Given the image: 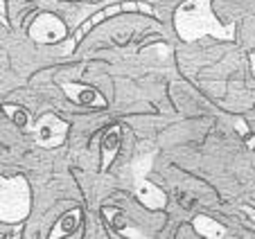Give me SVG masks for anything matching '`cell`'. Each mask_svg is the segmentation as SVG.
<instances>
[{"label":"cell","instance_id":"1","mask_svg":"<svg viewBox=\"0 0 255 239\" xmlns=\"http://www.w3.org/2000/svg\"><path fill=\"white\" fill-rule=\"evenodd\" d=\"M174 25L176 34L185 43H192L201 36H217L224 41H231L235 36L233 25L219 23V18L212 14L210 0H185L174 14Z\"/></svg>","mask_w":255,"mask_h":239},{"label":"cell","instance_id":"2","mask_svg":"<svg viewBox=\"0 0 255 239\" xmlns=\"http://www.w3.org/2000/svg\"><path fill=\"white\" fill-rule=\"evenodd\" d=\"M29 185L23 176L2 178L0 176V221L20 224L29 215Z\"/></svg>","mask_w":255,"mask_h":239},{"label":"cell","instance_id":"3","mask_svg":"<svg viewBox=\"0 0 255 239\" xmlns=\"http://www.w3.org/2000/svg\"><path fill=\"white\" fill-rule=\"evenodd\" d=\"M122 11H142V14L154 16V7H151L149 0H113V2H109V7H97L95 14H93L91 18L84 20L82 27H79L77 32L72 34V38L61 48V54H70L72 50H75L79 43H82V38L86 36V34L91 32L95 25H100L102 20H106L109 16L122 14Z\"/></svg>","mask_w":255,"mask_h":239},{"label":"cell","instance_id":"4","mask_svg":"<svg viewBox=\"0 0 255 239\" xmlns=\"http://www.w3.org/2000/svg\"><path fill=\"white\" fill-rule=\"evenodd\" d=\"M151 160H154V153L140 156L138 160L131 165V172H133V190L142 206H147L149 210H160V208L167 206V196H165V192L160 190V187H156L154 183L147 178Z\"/></svg>","mask_w":255,"mask_h":239},{"label":"cell","instance_id":"5","mask_svg":"<svg viewBox=\"0 0 255 239\" xmlns=\"http://www.w3.org/2000/svg\"><path fill=\"white\" fill-rule=\"evenodd\" d=\"M66 135H68V122L52 113H45L39 118L36 126H34V140L36 144L45 149H57L66 142Z\"/></svg>","mask_w":255,"mask_h":239},{"label":"cell","instance_id":"6","mask_svg":"<svg viewBox=\"0 0 255 239\" xmlns=\"http://www.w3.org/2000/svg\"><path fill=\"white\" fill-rule=\"evenodd\" d=\"M29 38L34 43H59L66 38V25L54 14H41L29 25Z\"/></svg>","mask_w":255,"mask_h":239},{"label":"cell","instance_id":"7","mask_svg":"<svg viewBox=\"0 0 255 239\" xmlns=\"http://www.w3.org/2000/svg\"><path fill=\"white\" fill-rule=\"evenodd\" d=\"M61 91L66 93L68 100H72L75 104L82 106H106V97H102L100 91H95L93 86H86V84H75V82H61Z\"/></svg>","mask_w":255,"mask_h":239},{"label":"cell","instance_id":"8","mask_svg":"<svg viewBox=\"0 0 255 239\" xmlns=\"http://www.w3.org/2000/svg\"><path fill=\"white\" fill-rule=\"evenodd\" d=\"M122 140V129L120 126H111L102 138V160H100V172H106L111 167V163L116 160L118 149H120Z\"/></svg>","mask_w":255,"mask_h":239},{"label":"cell","instance_id":"9","mask_svg":"<svg viewBox=\"0 0 255 239\" xmlns=\"http://www.w3.org/2000/svg\"><path fill=\"white\" fill-rule=\"evenodd\" d=\"M79 226H82V210H79V208H72V210H68L66 215L57 221V226H54L52 233H50V239L75 237Z\"/></svg>","mask_w":255,"mask_h":239},{"label":"cell","instance_id":"10","mask_svg":"<svg viewBox=\"0 0 255 239\" xmlns=\"http://www.w3.org/2000/svg\"><path fill=\"white\" fill-rule=\"evenodd\" d=\"M194 230H197L201 237H208V239H219V237H226L228 235V230L224 228L222 224H217V221L210 219L208 215L194 217Z\"/></svg>","mask_w":255,"mask_h":239},{"label":"cell","instance_id":"11","mask_svg":"<svg viewBox=\"0 0 255 239\" xmlns=\"http://www.w3.org/2000/svg\"><path fill=\"white\" fill-rule=\"evenodd\" d=\"M2 113H5L16 126H20V129H27V126H29V113L25 109H20V106L5 104V106H2Z\"/></svg>","mask_w":255,"mask_h":239},{"label":"cell","instance_id":"12","mask_svg":"<svg viewBox=\"0 0 255 239\" xmlns=\"http://www.w3.org/2000/svg\"><path fill=\"white\" fill-rule=\"evenodd\" d=\"M240 212H242V217H244L246 226H249V228H255V210H253V208H251V206H242Z\"/></svg>","mask_w":255,"mask_h":239},{"label":"cell","instance_id":"13","mask_svg":"<svg viewBox=\"0 0 255 239\" xmlns=\"http://www.w3.org/2000/svg\"><path fill=\"white\" fill-rule=\"evenodd\" d=\"M120 235H122V237H144L142 230L131 228V226H129V228H122V230H120Z\"/></svg>","mask_w":255,"mask_h":239},{"label":"cell","instance_id":"14","mask_svg":"<svg viewBox=\"0 0 255 239\" xmlns=\"http://www.w3.org/2000/svg\"><path fill=\"white\" fill-rule=\"evenodd\" d=\"M178 203H181V206H185V208H192L194 206V199H190L185 192H178Z\"/></svg>","mask_w":255,"mask_h":239},{"label":"cell","instance_id":"15","mask_svg":"<svg viewBox=\"0 0 255 239\" xmlns=\"http://www.w3.org/2000/svg\"><path fill=\"white\" fill-rule=\"evenodd\" d=\"M235 129L240 131V135H249V126H246L244 120H235Z\"/></svg>","mask_w":255,"mask_h":239},{"label":"cell","instance_id":"16","mask_svg":"<svg viewBox=\"0 0 255 239\" xmlns=\"http://www.w3.org/2000/svg\"><path fill=\"white\" fill-rule=\"evenodd\" d=\"M0 20H2V25H7V14H5V0H0Z\"/></svg>","mask_w":255,"mask_h":239},{"label":"cell","instance_id":"17","mask_svg":"<svg viewBox=\"0 0 255 239\" xmlns=\"http://www.w3.org/2000/svg\"><path fill=\"white\" fill-rule=\"evenodd\" d=\"M251 68H253V75H255V52L251 54Z\"/></svg>","mask_w":255,"mask_h":239}]
</instances>
